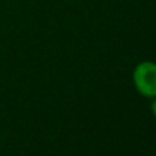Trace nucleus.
<instances>
[{
  "mask_svg": "<svg viewBox=\"0 0 156 156\" xmlns=\"http://www.w3.org/2000/svg\"><path fill=\"white\" fill-rule=\"evenodd\" d=\"M133 86L143 97H156V62L143 60L134 67L132 74Z\"/></svg>",
  "mask_w": 156,
  "mask_h": 156,
  "instance_id": "f257e3e1",
  "label": "nucleus"
},
{
  "mask_svg": "<svg viewBox=\"0 0 156 156\" xmlns=\"http://www.w3.org/2000/svg\"><path fill=\"white\" fill-rule=\"evenodd\" d=\"M151 112H152V115L156 118V97H154L152 99V103H151Z\"/></svg>",
  "mask_w": 156,
  "mask_h": 156,
  "instance_id": "f03ea898",
  "label": "nucleus"
}]
</instances>
